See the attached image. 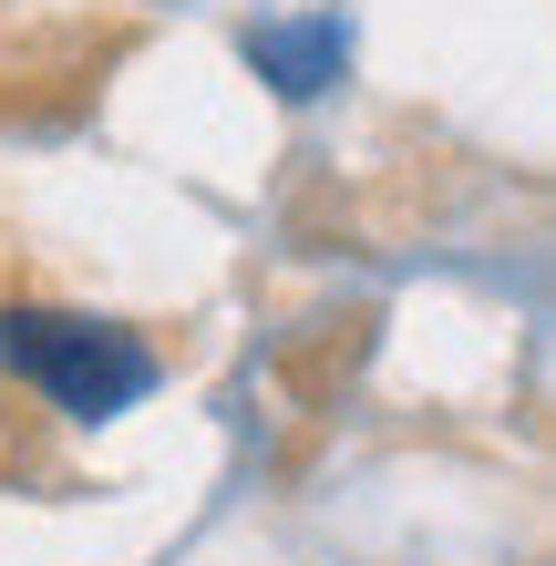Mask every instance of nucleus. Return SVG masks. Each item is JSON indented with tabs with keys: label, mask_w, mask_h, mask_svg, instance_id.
<instances>
[{
	"label": "nucleus",
	"mask_w": 556,
	"mask_h": 566,
	"mask_svg": "<svg viewBox=\"0 0 556 566\" xmlns=\"http://www.w3.org/2000/svg\"><path fill=\"white\" fill-rule=\"evenodd\" d=\"M0 371L31 381L52 412L104 422V412H124V402H145V391H155V350L135 340V329H114V319L11 310V319H0Z\"/></svg>",
	"instance_id": "obj_1"
},
{
	"label": "nucleus",
	"mask_w": 556,
	"mask_h": 566,
	"mask_svg": "<svg viewBox=\"0 0 556 566\" xmlns=\"http://www.w3.org/2000/svg\"><path fill=\"white\" fill-rule=\"evenodd\" d=\"M258 73H279V93H319L340 73V31L331 21H310V31H258Z\"/></svg>",
	"instance_id": "obj_2"
}]
</instances>
